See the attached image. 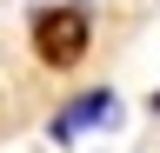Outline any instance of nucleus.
<instances>
[{
    "instance_id": "obj_2",
    "label": "nucleus",
    "mask_w": 160,
    "mask_h": 153,
    "mask_svg": "<svg viewBox=\"0 0 160 153\" xmlns=\"http://www.w3.org/2000/svg\"><path fill=\"white\" fill-rule=\"evenodd\" d=\"M113 113H120L113 93H80V100L53 120V133H60V140H73V133H87V127H113Z\"/></svg>"
},
{
    "instance_id": "obj_1",
    "label": "nucleus",
    "mask_w": 160,
    "mask_h": 153,
    "mask_svg": "<svg viewBox=\"0 0 160 153\" xmlns=\"http://www.w3.org/2000/svg\"><path fill=\"white\" fill-rule=\"evenodd\" d=\"M87 47H93V20H87L80 7H40V13H33V53H40L53 73L80 67Z\"/></svg>"
}]
</instances>
